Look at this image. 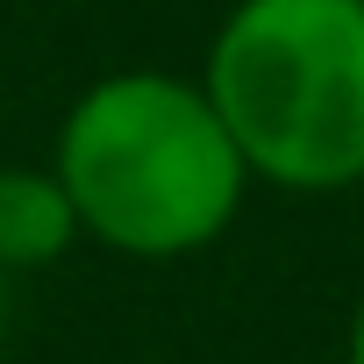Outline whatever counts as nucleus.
Returning a JSON list of instances; mask_svg holds the SVG:
<instances>
[{
    "label": "nucleus",
    "mask_w": 364,
    "mask_h": 364,
    "mask_svg": "<svg viewBox=\"0 0 364 364\" xmlns=\"http://www.w3.org/2000/svg\"><path fill=\"white\" fill-rule=\"evenodd\" d=\"M343 364H364V286L350 300V328H343Z\"/></svg>",
    "instance_id": "nucleus-4"
},
{
    "label": "nucleus",
    "mask_w": 364,
    "mask_h": 364,
    "mask_svg": "<svg viewBox=\"0 0 364 364\" xmlns=\"http://www.w3.org/2000/svg\"><path fill=\"white\" fill-rule=\"evenodd\" d=\"M0 364H8V307H0Z\"/></svg>",
    "instance_id": "nucleus-5"
},
{
    "label": "nucleus",
    "mask_w": 364,
    "mask_h": 364,
    "mask_svg": "<svg viewBox=\"0 0 364 364\" xmlns=\"http://www.w3.org/2000/svg\"><path fill=\"white\" fill-rule=\"evenodd\" d=\"M79 215V243L136 264H171L222 243L250 200V171L186 72H107L93 79L43 157Z\"/></svg>",
    "instance_id": "nucleus-1"
},
{
    "label": "nucleus",
    "mask_w": 364,
    "mask_h": 364,
    "mask_svg": "<svg viewBox=\"0 0 364 364\" xmlns=\"http://www.w3.org/2000/svg\"><path fill=\"white\" fill-rule=\"evenodd\" d=\"M193 79L250 186H364V0H236Z\"/></svg>",
    "instance_id": "nucleus-2"
},
{
    "label": "nucleus",
    "mask_w": 364,
    "mask_h": 364,
    "mask_svg": "<svg viewBox=\"0 0 364 364\" xmlns=\"http://www.w3.org/2000/svg\"><path fill=\"white\" fill-rule=\"evenodd\" d=\"M79 250V215L50 164H0V279L50 272Z\"/></svg>",
    "instance_id": "nucleus-3"
}]
</instances>
